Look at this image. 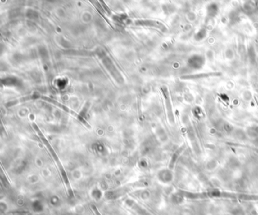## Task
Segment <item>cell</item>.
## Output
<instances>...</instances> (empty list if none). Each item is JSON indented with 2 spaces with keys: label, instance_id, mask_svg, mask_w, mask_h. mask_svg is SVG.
<instances>
[{
  "label": "cell",
  "instance_id": "5b68a950",
  "mask_svg": "<svg viewBox=\"0 0 258 215\" xmlns=\"http://www.w3.org/2000/svg\"><path fill=\"white\" fill-rule=\"evenodd\" d=\"M136 187H138L137 183H135V184H133V185L126 186V187H123V188L119 189V190L114 191V192H115V193H118L119 195H123V194H124V193H126V192H129V191L132 190L133 189Z\"/></svg>",
  "mask_w": 258,
  "mask_h": 215
},
{
  "label": "cell",
  "instance_id": "6da1fadb",
  "mask_svg": "<svg viewBox=\"0 0 258 215\" xmlns=\"http://www.w3.org/2000/svg\"><path fill=\"white\" fill-rule=\"evenodd\" d=\"M32 125H33V128H34V130H35L36 131V133H37L38 135H39V137H40L41 140H42L43 144H45V146L47 147V149H48V150H49V152L51 153L52 156V157H53V159H55V161H56L57 165H58V168H59V170L61 171V175H62V178H63L64 181H65V185H66V187L67 188V190H68L69 194H70V196H74V192H73L71 187H70V183H69V180H68V178H67V174H66V172H65V169H64L63 166H62V165H61V163L59 159H58V157L57 156L56 153H55V150L52 149V147H51V145H50V144L48 143V140H46V138L45 137V136L43 135V132L41 131L40 130H39V127L37 126V125H36L35 123H33Z\"/></svg>",
  "mask_w": 258,
  "mask_h": 215
},
{
  "label": "cell",
  "instance_id": "7a4b0ae2",
  "mask_svg": "<svg viewBox=\"0 0 258 215\" xmlns=\"http://www.w3.org/2000/svg\"><path fill=\"white\" fill-rule=\"evenodd\" d=\"M40 98H41V99H43V100H44L45 101H46V102L49 103V104H52L55 105V106H58V107L61 108V109L63 110L64 111L67 112V113H69V114H70V115H71V116H73L75 117L76 118H77V119H78L79 121L80 122V123L83 124V125H85V126H86V128H91V126H90L89 124L87 122H86V120H85L84 118H83V117L80 116V115H79V114H77V113H76V112H74V111L71 110L69 109L68 107H67V106H65V105H63V104H60V103H59V102H58V101H55V100H53V99L50 98V97H46V96H42V95H41V97H40Z\"/></svg>",
  "mask_w": 258,
  "mask_h": 215
},
{
  "label": "cell",
  "instance_id": "52a82bcc",
  "mask_svg": "<svg viewBox=\"0 0 258 215\" xmlns=\"http://www.w3.org/2000/svg\"><path fill=\"white\" fill-rule=\"evenodd\" d=\"M218 8L215 4H211L208 7V15L210 17H214L217 13Z\"/></svg>",
  "mask_w": 258,
  "mask_h": 215
},
{
  "label": "cell",
  "instance_id": "9c48e42d",
  "mask_svg": "<svg viewBox=\"0 0 258 215\" xmlns=\"http://www.w3.org/2000/svg\"><path fill=\"white\" fill-rule=\"evenodd\" d=\"M92 208H93V211H94V212H95V214H96V215H101V214H100L99 211H98V210L97 209V208L96 207V206L92 205Z\"/></svg>",
  "mask_w": 258,
  "mask_h": 215
},
{
  "label": "cell",
  "instance_id": "277c9868",
  "mask_svg": "<svg viewBox=\"0 0 258 215\" xmlns=\"http://www.w3.org/2000/svg\"><path fill=\"white\" fill-rule=\"evenodd\" d=\"M40 97H41V95H39V94H30V95L24 96V97H20V98H19V99L14 100V101L8 102L6 104V107H11V106H15V105H17V104H22V103L27 102V101H31V100L39 99V98H40Z\"/></svg>",
  "mask_w": 258,
  "mask_h": 215
},
{
  "label": "cell",
  "instance_id": "3957f363",
  "mask_svg": "<svg viewBox=\"0 0 258 215\" xmlns=\"http://www.w3.org/2000/svg\"><path fill=\"white\" fill-rule=\"evenodd\" d=\"M205 59L200 54H193L188 58V64L193 70H200L204 67Z\"/></svg>",
  "mask_w": 258,
  "mask_h": 215
},
{
  "label": "cell",
  "instance_id": "8992f818",
  "mask_svg": "<svg viewBox=\"0 0 258 215\" xmlns=\"http://www.w3.org/2000/svg\"><path fill=\"white\" fill-rule=\"evenodd\" d=\"M247 133L248 134L249 136L251 137H257L258 136V127L255 126H251L247 128Z\"/></svg>",
  "mask_w": 258,
  "mask_h": 215
},
{
  "label": "cell",
  "instance_id": "ba28073f",
  "mask_svg": "<svg viewBox=\"0 0 258 215\" xmlns=\"http://www.w3.org/2000/svg\"><path fill=\"white\" fill-rule=\"evenodd\" d=\"M205 36H206L205 30H203V29H201V30H199L198 32L196 33V35H195V39H196V40H201L202 39H204V38L205 37Z\"/></svg>",
  "mask_w": 258,
  "mask_h": 215
}]
</instances>
